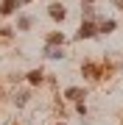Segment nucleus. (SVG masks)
<instances>
[{
	"label": "nucleus",
	"mask_w": 123,
	"mask_h": 125,
	"mask_svg": "<svg viewBox=\"0 0 123 125\" xmlns=\"http://www.w3.org/2000/svg\"><path fill=\"white\" fill-rule=\"evenodd\" d=\"M98 31H95V25L92 22H84L81 28H78V39H90V36H95Z\"/></svg>",
	"instance_id": "1"
},
{
	"label": "nucleus",
	"mask_w": 123,
	"mask_h": 125,
	"mask_svg": "<svg viewBox=\"0 0 123 125\" xmlns=\"http://www.w3.org/2000/svg\"><path fill=\"white\" fill-rule=\"evenodd\" d=\"M48 56H50V58H62L64 53H62V50H59V47H48Z\"/></svg>",
	"instance_id": "8"
},
{
	"label": "nucleus",
	"mask_w": 123,
	"mask_h": 125,
	"mask_svg": "<svg viewBox=\"0 0 123 125\" xmlns=\"http://www.w3.org/2000/svg\"><path fill=\"white\" fill-rule=\"evenodd\" d=\"M59 42H64V33L56 31V33H50V36H48V45H50V47H53V45H59Z\"/></svg>",
	"instance_id": "5"
},
{
	"label": "nucleus",
	"mask_w": 123,
	"mask_h": 125,
	"mask_svg": "<svg viewBox=\"0 0 123 125\" xmlns=\"http://www.w3.org/2000/svg\"><path fill=\"white\" fill-rule=\"evenodd\" d=\"M101 31H104V33H109V31H115V20H106V22L101 25Z\"/></svg>",
	"instance_id": "7"
},
{
	"label": "nucleus",
	"mask_w": 123,
	"mask_h": 125,
	"mask_svg": "<svg viewBox=\"0 0 123 125\" xmlns=\"http://www.w3.org/2000/svg\"><path fill=\"white\" fill-rule=\"evenodd\" d=\"M48 14H50L53 20H64V9H62L59 3H53V6H50V11H48Z\"/></svg>",
	"instance_id": "3"
},
{
	"label": "nucleus",
	"mask_w": 123,
	"mask_h": 125,
	"mask_svg": "<svg viewBox=\"0 0 123 125\" xmlns=\"http://www.w3.org/2000/svg\"><path fill=\"white\" fill-rule=\"evenodd\" d=\"M17 6H20L17 0H6V3H3V9H0V14H11L14 9H17Z\"/></svg>",
	"instance_id": "4"
},
{
	"label": "nucleus",
	"mask_w": 123,
	"mask_h": 125,
	"mask_svg": "<svg viewBox=\"0 0 123 125\" xmlns=\"http://www.w3.org/2000/svg\"><path fill=\"white\" fill-rule=\"evenodd\" d=\"M25 100H28V94H17V97H14V103H17V106H25Z\"/></svg>",
	"instance_id": "10"
},
{
	"label": "nucleus",
	"mask_w": 123,
	"mask_h": 125,
	"mask_svg": "<svg viewBox=\"0 0 123 125\" xmlns=\"http://www.w3.org/2000/svg\"><path fill=\"white\" fill-rule=\"evenodd\" d=\"M28 81H31V83H42V72H39V70L28 72Z\"/></svg>",
	"instance_id": "6"
},
{
	"label": "nucleus",
	"mask_w": 123,
	"mask_h": 125,
	"mask_svg": "<svg viewBox=\"0 0 123 125\" xmlns=\"http://www.w3.org/2000/svg\"><path fill=\"white\" fill-rule=\"evenodd\" d=\"M17 25H20V31H25V28L31 25V17H20V22H17Z\"/></svg>",
	"instance_id": "9"
},
{
	"label": "nucleus",
	"mask_w": 123,
	"mask_h": 125,
	"mask_svg": "<svg viewBox=\"0 0 123 125\" xmlns=\"http://www.w3.org/2000/svg\"><path fill=\"white\" fill-rule=\"evenodd\" d=\"M64 94H67V97H70V100H76V103H81V97H84V92H81V89H78V86H70V89H67V92H64Z\"/></svg>",
	"instance_id": "2"
}]
</instances>
